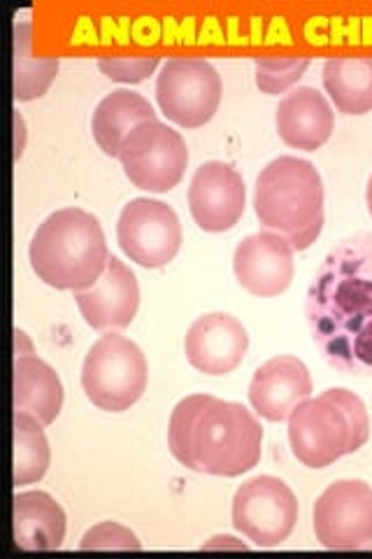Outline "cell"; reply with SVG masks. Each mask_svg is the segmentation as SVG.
Segmentation results:
<instances>
[{
  "instance_id": "obj_11",
  "label": "cell",
  "mask_w": 372,
  "mask_h": 559,
  "mask_svg": "<svg viewBox=\"0 0 372 559\" xmlns=\"http://www.w3.org/2000/svg\"><path fill=\"white\" fill-rule=\"evenodd\" d=\"M289 443L300 464L326 468L351 454L349 419L326 392L310 396L289 415Z\"/></svg>"
},
{
  "instance_id": "obj_25",
  "label": "cell",
  "mask_w": 372,
  "mask_h": 559,
  "mask_svg": "<svg viewBox=\"0 0 372 559\" xmlns=\"http://www.w3.org/2000/svg\"><path fill=\"white\" fill-rule=\"evenodd\" d=\"M256 68V86L268 96L289 92L291 86L305 75L310 68L308 57H259Z\"/></svg>"
},
{
  "instance_id": "obj_13",
  "label": "cell",
  "mask_w": 372,
  "mask_h": 559,
  "mask_svg": "<svg viewBox=\"0 0 372 559\" xmlns=\"http://www.w3.org/2000/svg\"><path fill=\"white\" fill-rule=\"evenodd\" d=\"M293 245L275 231H259L247 236L233 257V271L242 289L261 299H273L287 292L296 264Z\"/></svg>"
},
{
  "instance_id": "obj_18",
  "label": "cell",
  "mask_w": 372,
  "mask_h": 559,
  "mask_svg": "<svg viewBox=\"0 0 372 559\" xmlns=\"http://www.w3.org/2000/svg\"><path fill=\"white\" fill-rule=\"evenodd\" d=\"M14 546L28 552L59 550L65 540V513L47 492L14 495Z\"/></svg>"
},
{
  "instance_id": "obj_30",
  "label": "cell",
  "mask_w": 372,
  "mask_h": 559,
  "mask_svg": "<svg viewBox=\"0 0 372 559\" xmlns=\"http://www.w3.org/2000/svg\"><path fill=\"white\" fill-rule=\"evenodd\" d=\"M14 124H16V159H20V156H22V152H24V119H22V115L20 112H16L14 115Z\"/></svg>"
},
{
  "instance_id": "obj_5",
  "label": "cell",
  "mask_w": 372,
  "mask_h": 559,
  "mask_svg": "<svg viewBox=\"0 0 372 559\" xmlns=\"http://www.w3.org/2000/svg\"><path fill=\"white\" fill-rule=\"evenodd\" d=\"M147 359L131 338L110 331L100 336L84 357L82 390L100 411L123 413L147 390Z\"/></svg>"
},
{
  "instance_id": "obj_7",
  "label": "cell",
  "mask_w": 372,
  "mask_h": 559,
  "mask_svg": "<svg viewBox=\"0 0 372 559\" xmlns=\"http://www.w3.org/2000/svg\"><path fill=\"white\" fill-rule=\"evenodd\" d=\"M119 162L137 189L164 194L182 182L189 166V150L180 133L154 119L135 127L123 140Z\"/></svg>"
},
{
  "instance_id": "obj_1",
  "label": "cell",
  "mask_w": 372,
  "mask_h": 559,
  "mask_svg": "<svg viewBox=\"0 0 372 559\" xmlns=\"http://www.w3.org/2000/svg\"><path fill=\"white\" fill-rule=\"evenodd\" d=\"M314 338L333 359L372 366V240L335 252L314 285Z\"/></svg>"
},
{
  "instance_id": "obj_12",
  "label": "cell",
  "mask_w": 372,
  "mask_h": 559,
  "mask_svg": "<svg viewBox=\"0 0 372 559\" xmlns=\"http://www.w3.org/2000/svg\"><path fill=\"white\" fill-rule=\"evenodd\" d=\"M242 175L224 162L203 164L191 178L189 210L203 231L221 234L233 229L244 213Z\"/></svg>"
},
{
  "instance_id": "obj_6",
  "label": "cell",
  "mask_w": 372,
  "mask_h": 559,
  "mask_svg": "<svg viewBox=\"0 0 372 559\" xmlns=\"http://www.w3.org/2000/svg\"><path fill=\"white\" fill-rule=\"evenodd\" d=\"M224 84L217 68L201 57H175L156 78V100L177 127L201 129L217 115Z\"/></svg>"
},
{
  "instance_id": "obj_8",
  "label": "cell",
  "mask_w": 372,
  "mask_h": 559,
  "mask_svg": "<svg viewBox=\"0 0 372 559\" xmlns=\"http://www.w3.org/2000/svg\"><path fill=\"white\" fill-rule=\"evenodd\" d=\"M298 522V499L275 476L247 480L233 497V527L259 548L281 546Z\"/></svg>"
},
{
  "instance_id": "obj_26",
  "label": "cell",
  "mask_w": 372,
  "mask_h": 559,
  "mask_svg": "<svg viewBox=\"0 0 372 559\" xmlns=\"http://www.w3.org/2000/svg\"><path fill=\"white\" fill-rule=\"evenodd\" d=\"M80 550H133V552H137V550H143V544H140L137 536L129 527H123V524L100 522L82 536Z\"/></svg>"
},
{
  "instance_id": "obj_10",
  "label": "cell",
  "mask_w": 372,
  "mask_h": 559,
  "mask_svg": "<svg viewBox=\"0 0 372 559\" xmlns=\"http://www.w3.org/2000/svg\"><path fill=\"white\" fill-rule=\"evenodd\" d=\"M117 240L131 261L145 269H161L182 248V224L175 210L154 199H133L117 222Z\"/></svg>"
},
{
  "instance_id": "obj_23",
  "label": "cell",
  "mask_w": 372,
  "mask_h": 559,
  "mask_svg": "<svg viewBox=\"0 0 372 559\" xmlns=\"http://www.w3.org/2000/svg\"><path fill=\"white\" fill-rule=\"evenodd\" d=\"M45 425L26 413H14V478L16 487L45 478L51 450L45 436Z\"/></svg>"
},
{
  "instance_id": "obj_27",
  "label": "cell",
  "mask_w": 372,
  "mask_h": 559,
  "mask_svg": "<svg viewBox=\"0 0 372 559\" xmlns=\"http://www.w3.org/2000/svg\"><path fill=\"white\" fill-rule=\"evenodd\" d=\"M158 63H161L158 57H100L98 59L100 73L123 84H135V82L147 80Z\"/></svg>"
},
{
  "instance_id": "obj_3",
  "label": "cell",
  "mask_w": 372,
  "mask_h": 559,
  "mask_svg": "<svg viewBox=\"0 0 372 559\" xmlns=\"http://www.w3.org/2000/svg\"><path fill=\"white\" fill-rule=\"evenodd\" d=\"M254 213L265 231L285 236L296 252L308 250L324 229L322 175L305 159L279 156L259 173Z\"/></svg>"
},
{
  "instance_id": "obj_22",
  "label": "cell",
  "mask_w": 372,
  "mask_h": 559,
  "mask_svg": "<svg viewBox=\"0 0 372 559\" xmlns=\"http://www.w3.org/2000/svg\"><path fill=\"white\" fill-rule=\"evenodd\" d=\"M59 73L57 57L33 55V26L31 22L14 24V98L35 100L47 94Z\"/></svg>"
},
{
  "instance_id": "obj_4",
  "label": "cell",
  "mask_w": 372,
  "mask_h": 559,
  "mask_svg": "<svg viewBox=\"0 0 372 559\" xmlns=\"http://www.w3.org/2000/svg\"><path fill=\"white\" fill-rule=\"evenodd\" d=\"M263 429L242 404L212 396L193 429L196 471L209 476L238 478L261 462Z\"/></svg>"
},
{
  "instance_id": "obj_9",
  "label": "cell",
  "mask_w": 372,
  "mask_h": 559,
  "mask_svg": "<svg viewBox=\"0 0 372 559\" xmlns=\"http://www.w3.org/2000/svg\"><path fill=\"white\" fill-rule=\"evenodd\" d=\"M314 536L328 550H363L372 546V487L363 480H338L316 499Z\"/></svg>"
},
{
  "instance_id": "obj_16",
  "label": "cell",
  "mask_w": 372,
  "mask_h": 559,
  "mask_svg": "<svg viewBox=\"0 0 372 559\" xmlns=\"http://www.w3.org/2000/svg\"><path fill=\"white\" fill-rule=\"evenodd\" d=\"M312 396L308 366L293 355H279L265 361L250 384V404L268 423H285L296 406Z\"/></svg>"
},
{
  "instance_id": "obj_24",
  "label": "cell",
  "mask_w": 372,
  "mask_h": 559,
  "mask_svg": "<svg viewBox=\"0 0 372 559\" xmlns=\"http://www.w3.org/2000/svg\"><path fill=\"white\" fill-rule=\"evenodd\" d=\"M209 399V394H191L182 399L170 415L168 448L172 457L191 471H196V460H193V429H196V419Z\"/></svg>"
},
{
  "instance_id": "obj_14",
  "label": "cell",
  "mask_w": 372,
  "mask_h": 559,
  "mask_svg": "<svg viewBox=\"0 0 372 559\" xmlns=\"http://www.w3.org/2000/svg\"><path fill=\"white\" fill-rule=\"evenodd\" d=\"M73 294L84 322L105 334L131 326L140 308L137 277L117 257L108 259V266L96 285Z\"/></svg>"
},
{
  "instance_id": "obj_15",
  "label": "cell",
  "mask_w": 372,
  "mask_h": 559,
  "mask_svg": "<svg viewBox=\"0 0 372 559\" xmlns=\"http://www.w3.org/2000/svg\"><path fill=\"white\" fill-rule=\"evenodd\" d=\"M250 349V334L228 312H209L187 329L184 353L193 369L205 376L233 373Z\"/></svg>"
},
{
  "instance_id": "obj_20",
  "label": "cell",
  "mask_w": 372,
  "mask_h": 559,
  "mask_svg": "<svg viewBox=\"0 0 372 559\" xmlns=\"http://www.w3.org/2000/svg\"><path fill=\"white\" fill-rule=\"evenodd\" d=\"M154 119L156 112L145 96L133 94L129 90H117L96 105L92 117V131L98 147L105 154L119 156L123 140L129 138V133L135 127Z\"/></svg>"
},
{
  "instance_id": "obj_19",
  "label": "cell",
  "mask_w": 372,
  "mask_h": 559,
  "mask_svg": "<svg viewBox=\"0 0 372 559\" xmlns=\"http://www.w3.org/2000/svg\"><path fill=\"white\" fill-rule=\"evenodd\" d=\"M63 408V384L38 355L14 357V413H26L49 427Z\"/></svg>"
},
{
  "instance_id": "obj_21",
  "label": "cell",
  "mask_w": 372,
  "mask_h": 559,
  "mask_svg": "<svg viewBox=\"0 0 372 559\" xmlns=\"http://www.w3.org/2000/svg\"><path fill=\"white\" fill-rule=\"evenodd\" d=\"M324 90L345 115L372 110V57H333L324 66Z\"/></svg>"
},
{
  "instance_id": "obj_17",
  "label": "cell",
  "mask_w": 372,
  "mask_h": 559,
  "mask_svg": "<svg viewBox=\"0 0 372 559\" xmlns=\"http://www.w3.org/2000/svg\"><path fill=\"white\" fill-rule=\"evenodd\" d=\"M275 124L285 145L316 152L333 135L335 115L324 94H319L312 86H298L279 103Z\"/></svg>"
},
{
  "instance_id": "obj_29",
  "label": "cell",
  "mask_w": 372,
  "mask_h": 559,
  "mask_svg": "<svg viewBox=\"0 0 372 559\" xmlns=\"http://www.w3.org/2000/svg\"><path fill=\"white\" fill-rule=\"evenodd\" d=\"M31 353H35V349L28 336L22 329H14V355H31Z\"/></svg>"
},
{
  "instance_id": "obj_2",
  "label": "cell",
  "mask_w": 372,
  "mask_h": 559,
  "mask_svg": "<svg viewBox=\"0 0 372 559\" xmlns=\"http://www.w3.org/2000/svg\"><path fill=\"white\" fill-rule=\"evenodd\" d=\"M31 269L45 285L80 292L96 285L108 266V242L100 222L82 207L51 213L28 245Z\"/></svg>"
},
{
  "instance_id": "obj_28",
  "label": "cell",
  "mask_w": 372,
  "mask_h": 559,
  "mask_svg": "<svg viewBox=\"0 0 372 559\" xmlns=\"http://www.w3.org/2000/svg\"><path fill=\"white\" fill-rule=\"evenodd\" d=\"M326 394L345 411V415L349 419L351 452L361 450L370 439V417H368V411H365V404L361 401V396H357L349 390H326Z\"/></svg>"
},
{
  "instance_id": "obj_31",
  "label": "cell",
  "mask_w": 372,
  "mask_h": 559,
  "mask_svg": "<svg viewBox=\"0 0 372 559\" xmlns=\"http://www.w3.org/2000/svg\"><path fill=\"white\" fill-rule=\"evenodd\" d=\"M365 201H368V210L372 215V175H370V182H368V191H365Z\"/></svg>"
}]
</instances>
